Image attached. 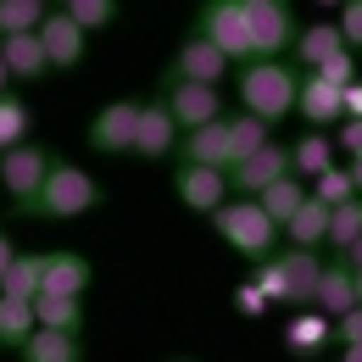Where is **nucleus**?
I'll list each match as a JSON object with an SVG mask.
<instances>
[{
  "instance_id": "obj_24",
  "label": "nucleus",
  "mask_w": 362,
  "mask_h": 362,
  "mask_svg": "<svg viewBox=\"0 0 362 362\" xmlns=\"http://www.w3.org/2000/svg\"><path fill=\"white\" fill-rule=\"evenodd\" d=\"M284 240H290L296 251H317V245H329V206H323L317 195H307V206L290 218Z\"/></svg>"
},
{
  "instance_id": "obj_30",
  "label": "nucleus",
  "mask_w": 362,
  "mask_h": 362,
  "mask_svg": "<svg viewBox=\"0 0 362 362\" xmlns=\"http://www.w3.org/2000/svg\"><path fill=\"white\" fill-rule=\"evenodd\" d=\"M28 134H34V106L17 100V95H6L0 100V156L17 151V145H28Z\"/></svg>"
},
{
  "instance_id": "obj_29",
  "label": "nucleus",
  "mask_w": 362,
  "mask_h": 362,
  "mask_svg": "<svg viewBox=\"0 0 362 362\" xmlns=\"http://www.w3.org/2000/svg\"><path fill=\"white\" fill-rule=\"evenodd\" d=\"M34 317H40V329L78 334V329H84V301H73V296H40V301H34Z\"/></svg>"
},
{
  "instance_id": "obj_27",
  "label": "nucleus",
  "mask_w": 362,
  "mask_h": 362,
  "mask_svg": "<svg viewBox=\"0 0 362 362\" xmlns=\"http://www.w3.org/2000/svg\"><path fill=\"white\" fill-rule=\"evenodd\" d=\"M23 362H84V340L78 334H56V329H40L23 351Z\"/></svg>"
},
{
  "instance_id": "obj_7",
  "label": "nucleus",
  "mask_w": 362,
  "mask_h": 362,
  "mask_svg": "<svg viewBox=\"0 0 362 362\" xmlns=\"http://www.w3.org/2000/svg\"><path fill=\"white\" fill-rule=\"evenodd\" d=\"M279 179H290V145L273 139L268 151H257V156H245V162L228 168V201H257Z\"/></svg>"
},
{
  "instance_id": "obj_21",
  "label": "nucleus",
  "mask_w": 362,
  "mask_h": 362,
  "mask_svg": "<svg viewBox=\"0 0 362 362\" xmlns=\"http://www.w3.org/2000/svg\"><path fill=\"white\" fill-rule=\"evenodd\" d=\"M334 56H346V40H340V28L334 23H313V28H301L296 34V62L317 73V67H329Z\"/></svg>"
},
{
  "instance_id": "obj_19",
  "label": "nucleus",
  "mask_w": 362,
  "mask_h": 362,
  "mask_svg": "<svg viewBox=\"0 0 362 362\" xmlns=\"http://www.w3.org/2000/svg\"><path fill=\"white\" fill-rule=\"evenodd\" d=\"M0 56H6L11 84H34V78H45V73H50V56H45V40H40V34L0 40Z\"/></svg>"
},
{
  "instance_id": "obj_35",
  "label": "nucleus",
  "mask_w": 362,
  "mask_h": 362,
  "mask_svg": "<svg viewBox=\"0 0 362 362\" xmlns=\"http://www.w3.org/2000/svg\"><path fill=\"white\" fill-rule=\"evenodd\" d=\"M313 78H323V84H329V90H351V84H357V56H351V50H346V56H334V62H329V67H317Z\"/></svg>"
},
{
  "instance_id": "obj_10",
  "label": "nucleus",
  "mask_w": 362,
  "mask_h": 362,
  "mask_svg": "<svg viewBox=\"0 0 362 362\" xmlns=\"http://www.w3.org/2000/svg\"><path fill=\"white\" fill-rule=\"evenodd\" d=\"M134 134H139V100H112V106L95 112V123H90V145L106 151V156L134 151Z\"/></svg>"
},
{
  "instance_id": "obj_5",
  "label": "nucleus",
  "mask_w": 362,
  "mask_h": 362,
  "mask_svg": "<svg viewBox=\"0 0 362 362\" xmlns=\"http://www.w3.org/2000/svg\"><path fill=\"white\" fill-rule=\"evenodd\" d=\"M50 168H56V151H50V145H34V139L0 156V189H6L11 212H23V206H28V201L45 189Z\"/></svg>"
},
{
  "instance_id": "obj_41",
  "label": "nucleus",
  "mask_w": 362,
  "mask_h": 362,
  "mask_svg": "<svg viewBox=\"0 0 362 362\" xmlns=\"http://www.w3.org/2000/svg\"><path fill=\"white\" fill-rule=\"evenodd\" d=\"M346 117H351V123H362V78L346 90Z\"/></svg>"
},
{
  "instance_id": "obj_14",
  "label": "nucleus",
  "mask_w": 362,
  "mask_h": 362,
  "mask_svg": "<svg viewBox=\"0 0 362 362\" xmlns=\"http://www.w3.org/2000/svg\"><path fill=\"white\" fill-rule=\"evenodd\" d=\"M179 123H173V112H168V100H145L139 106V134H134V151L139 156H173L179 151Z\"/></svg>"
},
{
  "instance_id": "obj_37",
  "label": "nucleus",
  "mask_w": 362,
  "mask_h": 362,
  "mask_svg": "<svg viewBox=\"0 0 362 362\" xmlns=\"http://www.w3.org/2000/svg\"><path fill=\"white\" fill-rule=\"evenodd\" d=\"M234 307H240V313H251V317H262V313H268V296H262V290L245 279V284L234 290Z\"/></svg>"
},
{
  "instance_id": "obj_40",
  "label": "nucleus",
  "mask_w": 362,
  "mask_h": 362,
  "mask_svg": "<svg viewBox=\"0 0 362 362\" xmlns=\"http://www.w3.org/2000/svg\"><path fill=\"white\" fill-rule=\"evenodd\" d=\"M11 262H17V245H11V234H0V284H6Z\"/></svg>"
},
{
  "instance_id": "obj_9",
  "label": "nucleus",
  "mask_w": 362,
  "mask_h": 362,
  "mask_svg": "<svg viewBox=\"0 0 362 362\" xmlns=\"http://www.w3.org/2000/svg\"><path fill=\"white\" fill-rule=\"evenodd\" d=\"M162 100H168L179 134H195L206 123H223V90H206V84H162Z\"/></svg>"
},
{
  "instance_id": "obj_4",
  "label": "nucleus",
  "mask_w": 362,
  "mask_h": 362,
  "mask_svg": "<svg viewBox=\"0 0 362 362\" xmlns=\"http://www.w3.org/2000/svg\"><path fill=\"white\" fill-rule=\"evenodd\" d=\"M195 34L201 40H212V45L228 56V67L240 62H257L251 56V23H245V0H206L201 11H195Z\"/></svg>"
},
{
  "instance_id": "obj_25",
  "label": "nucleus",
  "mask_w": 362,
  "mask_h": 362,
  "mask_svg": "<svg viewBox=\"0 0 362 362\" xmlns=\"http://www.w3.org/2000/svg\"><path fill=\"white\" fill-rule=\"evenodd\" d=\"M307 195H313V189H307V184L290 173V179H279L273 189H262V195H257V206H262V212H268L279 228H290V218H296V212L307 206Z\"/></svg>"
},
{
  "instance_id": "obj_6",
  "label": "nucleus",
  "mask_w": 362,
  "mask_h": 362,
  "mask_svg": "<svg viewBox=\"0 0 362 362\" xmlns=\"http://www.w3.org/2000/svg\"><path fill=\"white\" fill-rule=\"evenodd\" d=\"M245 23H251V56L257 62H279L284 45H296L301 23L284 0H245Z\"/></svg>"
},
{
  "instance_id": "obj_8",
  "label": "nucleus",
  "mask_w": 362,
  "mask_h": 362,
  "mask_svg": "<svg viewBox=\"0 0 362 362\" xmlns=\"http://www.w3.org/2000/svg\"><path fill=\"white\" fill-rule=\"evenodd\" d=\"M223 78H228V56L201 34H189L179 45V56L168 62V73H162V84H206V90H218Z\"/></svg>"
},
{
  "instance_id": "obj_23",
  "label": "nucleus",
  "mask_w": 362,
  "mask_h": 362,
  "mask_svg": "<svg viewBox=\"0 0 362 362\" xmlns=\"http://www.w3.org/2000/svg\"><path fill=\"white\" fill-rule=\"evenodd\" d=\"M0 296H11V301H40V296H45V257H40V251H17V262L6 273Z\"/></svg>"
},
{
  "instance_id": "obj_12",
  "label": "nucleus",
  "mask_w": 362,
  "mask_h": 362,
  "mask_svg": "<svg viewBox=\"0 0 362 362\" xmlns=\"http://www.w3.org/2000/svg\"><path fill=\"white\" fill-rule=\"evenodd\" d=\"M173 189H179V201L189 206V212H218L228 201V173H218V168H189V162H179V173H173Z\"/></svg>"
},
{
  "instance_id": "obj_31",
  "label": "nucleus",
  "mask_w": 362,
  "mask_h": 362,
  "mask_svg": "<svg viewBox=\"0 0 362 362\" xmlns=\"http://www.w3.org/2000/svg\"><path fill=\"white\" fill-rule=\"evenodd\" d=\"M228 139H234V162H245V156H257V151L273 145V129L257 123V117H245V112H234L228 117Z\"/></svg>"
},
{
  "instance_id": "obj_22",
  "label": "nucleus",
  "mask_w": 362,
  "mask_h": 362,
  "mask_svg": "<svg viewBox=\"0 0 362 362\" xmlns=\"http://www.w3.org/2000/svg\"><path fill=\"white\" fill-rule=\"evenodd\" d=\"M329 168H340V162H334V139L329 134H307V139H296V145H290V173H296V179H323V173H329Z\"/></svg>"
},
{
  "instance_id": "obj_46",
  "label": "nucleus",
  "mask_w": 362,
  "mask_h": 362,
  "mask_svg": "<svg viewBox=\"0 0 362 362\" xmlns=\"http://www.w3.org/2000/svg\"><path fill=\"white\" fill-rule=\"evenodd\" d=\"M357 307H362V273H357Z\"/></svg>"
},
{
  "instance_id": "obj_39",
  "label": "nucleus",
  "mask_w": 362,
  "mask_h": 362,
  "mask_svg": "<svg viewBox=\"0 0 362 362\" xmlns=\"http://www.w3.org/2000/svg\"><path fill=\"white\" fill-rule=\"evenodd\" d=\"M334 145H340V151H351V162H357V156H362V123H351V117H346V123H340V139H334Z\"/></svg>"
},
{
  "instance_id": "obj_18",
  "label": "nucleus",
  "mask_w": 362,
  "mask_h": 362,
  "mask_svg": "<svg viewBox=\"0 0 362 362\" xmlns=\"http://www.w3.org/2000/svg\"><path fill=\"white\" fill-rule=\"evenodd\" d=\"M90 257H78V251H50L45 257V296H73V301H84V290H90Z\"/></svg>"
},
{
  "instance_id": "obj_33",
  "label": "nucleus",
  "mask_w": 362,
  "mask_h": 362,
  "mask_svg": "<svg viewBox=\"0 0 362 362\" xmlns=\"http://www.w3.org/2000/svg\"><path fill=\"white\" fill-rule=\"evenodd\" d=\"M62 11H67L84 34H100V28H112V23H117V0H67Z\"/></svg>"
},
{
  "instance_id": "obj_38",
  "label": "nucleus",
  "mask_w": 362,
  "mask_h": 362,
  "mask_svg": "<svg viewBox=\"0 0 362 362\" xmlns=\"http://www.w3.org/2000/svg\"><path fill=\"white\" fill-rule=\"evenodd\" d=\"M334 340H340V346H362V307L346 313V317H334Z\"/></svg>"
},
{
  "instance_id": "obj_42",
  "label": "nucleus",
  "mask_w": 362,
  "mask_h": 362,
  "mask_svg": "<svg viewBox=\"0 0 362 362\" xmlns=\"http://www.w3.org/2000/svg\"><path fill=\"white\" fill-rule=\"evenodd\" d=\"M346 262H351V273H362V240L351 245V251H346Z\"/></svg>"
},
{
  "instance_id": "obj_1",
  "label": "nucleus",
  "mask_w": 362,
  "mask_h": 362,
  "mask_svg": "<svg viewBox=\"0 0 362 362\" xmlns=\"http://www.w3.org/2000/svg\"><path fill=\"white\" fill-rule=\"evenodd\" d=\"M234 95H240V112L257 117V123H284L301 100V73L279 56V62H245L240 78H234Z\"/></svg>"
},
{
  "instance_id": "obj_36",
  "label": "nucleus",
  "mask_w": 362,
  "mask_h": 362,
  "mask_svg": "<svg viewBox=\"0 0 362 362\" xmlns=\"http://www.w3.org/2000/svg\"><path fill=\"white\" fill-rule=\"evenodd\" d=\"M334 28H340V40H346V50L357 56V50H362V0H346V6H340V17H334Z\"/></svg>"
},
{
  "instance_id": "obj_26",
  "label": "nucleus",
  "mask_w": 362,
  "mask_h": 362,
  "mask_svg": "<svg viewBox=\"0 0 362 362\" xmlns=\"http://www.w3.org/2000/svg\"><path fill=\"white\" fill-rule=\"evenodd\" d=\"M34 334H40V317H34V301H11V296H0V346L23 351V346H28Z\"/></svg>"
},
{
  "instance_id": "obj_44",
  "label": "nucleus",
  "mask_w": 362,
  "mask_h": 362,
  "mask_svg": "<svg viewBox=\"0 0 362 362\" xmlns=\"http://www.w3.org/2000/svg\"><path fill=\"white\" fill-rule=\"evenodd\" d=\"M340 362H362V346H346V351H340Z\"/></svg>"
},
{
  "instance_id": "obj_34",
  "label": "nucleus",
  "mask_w": 362,
  "mask_h": 362,
  "mask_svg": "<svg viewBox=\"0 0 362 362\" xmlns=\"http://www.w3.org/2000/svg\"><path fill=\"white\" fill-rule=\"evenodd\" d=\"M313 195L334 212V206H346V201H357V184H351V168H329L323 179L313 184Z\"/></svg>"
},
{
  "instance_id": "obj_17",
  "label": "nucleus",
  "mask_w": 362,
  "mask_h": 362,
  "mask_svg": "<svg viewBox=\"0 0 362 362\" xmlns=\"http://www.w3.org/2000/svg\"><path fill=\"white\" fill-rule=\"evenodd\" d=\"M296 112L313 123L317 134H323V129H340V123H346V95L329 90V84L313 78V73H301V100H296Z\"/></svg>"
},
{
  "instance_id": "obj_20",
  "label": "nucleus",
  "mask_w": 362,
  "mask_h": 362,
  "mask_svg": "<svg viewBox=\"0 0 362 362\" xmlns=\"http://www.w3.org/2000/svg\"><path fill=\"white\" fill-rule=\"evenodd\" d=\"M329 340H334V317L313 313V307L284 323V351H290V357H323Z\"/></svg>"
},
{
  "instance_id": "obj_2",
  "label": "nucleus",
  "mask_w": 362,
  "mask_h": 362,
  "mask_svg": "<svg viewBox=\"0 0 362 362\" xmlns=\"http://www.w3.org/2000/svg\"><path fill=\"white\" fill-rule=\"evenodd\" d=\"M106 201V189L78 168V162H67V156H56V168H50L45 189L17 212V218H45V223H73V218H84Z\"/></svg>"
},
{
  "instance_id": "obj_13",
  "label": "nucleus",
  "mask_w": 362,
  "mask_h": 362,
  "mask_svg": "<svg viewBox=\"0 0 362 362\" xmlns=\"http://www.w3.org/2000/svg\"><path fill=\"white\" fill-rule=\"evenodd\" d=\"M40 40H45V56H50V67H56V73H73V67L84 62V45H90V34H84V28H78L62 6H50Z\"/></svg>"
},
{
  "instance_id": "obj_28",
  "label": "nucleus",
  "mask_w": 362,
  "mask_h": 362,
  "mask_svg": "<svg viewBox=\"0 0 362 362\" xmlns=\"http://www.w3.org/2000/svg\"><path fill=\"white\" fill-rule=\"evenodd\" d=\"M50 17L45 0H0V40H17V34H40Z\"/></svg>"
},
{
  "instance_id": "obj_16",
  "label": "nucleus",
  "mask_w": 362,
  "mask_h": 362,
  "mask_svg": "<svg viewBox=\"0 0 362 362\" xmlns=\"http://www.w3.org/2000/svg\"><path fill=\"white\" fill-rule=\"evenodd\" d=\"M313 313H323V317H346V313H357V273H351V262H346V257L323 262V279H317V301H313Z\"/></svg>"
},
{
  "instance_id": "obj_43",
  "label": "nucleus",
  "mask_w": 362,
  "mask_h": 362,
  "mask_svg": "<svg viewBox=\"0 0 362 362\" xmlns=\"http://www.w3.org/2000/svg\"><path fill=\"white\" fill-rule=\"evenodd\" d=\"M346 168H351V184H357V195H362V156H357V162H346Z\"/></svg>"
},
{
  "instance_id": "obj_3",
  "label": "nucleus",
  "mask_w": 362,
  "mask_h": 362,
  "mask_svg": "<svg viewBox=\"0 0 362 362\" xmlns=\"http://www.w3.org/2000/svg\"><path fill=\"white\" fill-rule=\"evenodd\" d=\"M212 228L223 234V240L240 251V257H245V262H268L273 245L284 240V228L273 223L257 201H223V206L212 212Z\"/></svg>"
},
{
  "instance_id": "obj_32",
  "label": "nucleus",
  "mask_w": 362,
  "mask_h": 362,
  "mask_svg": "<svg viewBox=\"0 0 362 362\" xmlns=\"http://www.w3.org/2000/svg\"><path fill=\"white\" fill-rule=\"evenodd\" d=\"M357 240H362V195L329 212V245H334V257H346Z\"/></svg>"
},
{
  "instance_id": "obj_45",
  "label": "nucleus",
  "mask_w": 362,
  "mask_h": 362,
  "mask_svg": "<svg viewBox=\"0 0 362 362\" xmlns=\"http://www.w3.org/2000/svg\"><path fill=\"white\" fill-rule=\"evenodd\" d=\"M6 84H11V73H6V56H0V100H6Z\"/></svg>"
},
{
  "instance_id": "obj_11",
  "label": "nucleus",
  "mask_w": 362,
  "mask_h": 362,
  "mask_svg": "<svg viewBox=\"0 0 362 362\" xmlns=\"http://www.w3.org/2000/svg\"><path fill=\"white\" fill-rule=\"evenodd\" d=\"M273 262H279V273H284V301L307 313V307L317 301V279H323L317 251H296V245H284V251H273Z\"/></svg>"
},
{
  "instance_id": "obj_15",
  "label": "nucleus",
  "mask_w": 362,
  "mask_h": 362,
  "mask_svg": "<svg viewBox=\"0 0 362 362\" xmlns=\"http://www.w3.org/2000/svg\"><path fill=\"white\" fill-rule=\"evenodd\" d=\"M179 156L189 162V168H218V173H228V168H234L228 117H223V123H206V129H195V134H184V139H179Z\"/></svg>"
}]
</instances>
